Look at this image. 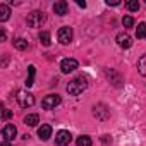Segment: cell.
Masks as SVG:
<instances>
[{
  "label": "cell",
  "instance_id": "cell-12",
  "mask_svg": "<svg viewBox=\"0 0 146 146\" xmlns=\"http://www.w3.org/2000/svg\"><path fill=\"white\" fill-rule=\"evenodd\" d=\"M38 136H40V139H43V141L50 139V136H52V127H50L48 124H43V125L38 129Z\"/></svg>",
  "mask_w": 146,
  "mask_h": 146
},
{
  "label": "cell",
  "instance_id": "cell-7",
  "mask_svg": "<svg viewBox=\"0 0 146 146\" xmlns=\"http://www.w3.org/2000/svg\"><path fill=\"white\" fill-rule=\"evenodd\" d=\"M70 141H72V136H70L69 131H58L57 136H55V143L58 146H67Z\"/></svg>",
  "mask_w": 146,
  "mask_h": 146
},
{
  "label": "cell",
  "instance_id": "cell-1",
  "mask_svg": "<svg viewBox=\"0 0 146 146\" xmlns=\"http://www.w3.org/2000/svg\"><path fill=\"white\" fill-rule=\"evenodd\" d=\"M86 88H88V81L81 76V78L72 79V81L67 84V93L72 95V96H78V95H81Z\"/></svg>",
  "mask_w": 146,
  "mask_h": 146
},
{
  "label": "cell",
  "instance_id": "cell-9",
  "mask_svg": "<svg viewBox=\"0 0 146 146\" xmlns=\"http://www.w3.org/2000/svg\"><path fill=\"white\" fill-rule=\"evenodd\" d=\"M115 40H117V45H119L120 48H131V46H132V38H131L127 33H119Z\"/></svg>",
  "mask_w": 146,
  "mask_h": 146
},
{
  "label": "cell",
  "instance_id": "cell-28",
  "mask_svg": "<svg viewBox=\"0 0 146 146\" xmlns=\"http://www.w3.org/2000/svg\"><path fill=\"white\" fill-rule=\"evenodd\" d=\"M0 146H12V144H11V143H9V141H4V143H2V144H0Z\"/></svg>",
  "mask_w": 146,
  "mask_h": 146
},
{
  "label": "cell",
  "instance_id": "cell-19",
  "mask_svg": "<svg viewBox=\"0 0 146 146\" xmlns=\"http://www.w3.org/2000/svg\"><path fill=\"white\" fill-rule=\"evenodd\" d=\"M76 143H78V146H91L93 144L91 139H90V136H79Z\"/></svg>",
  "mask_w": 146,
  "mask_h": 146
},
{
  "label": "cell",
  "instance_id": "cell-4",
  "mask_svg": "<svg viewBox=\"0 0 146 146\" xmlns=\"http://www.w3.org/2000/svg\"><path fill=\"white\" fill-rule=\"evenodd\" d=\"M60 102H62V98H60L58 95H46V96L43 98V102H41V107H43L45 110H52V108H55L57 105H60Z\"/></svg>",
  "mask_w": 146,
  "mask_h": 146
},
{
  "label": "cell",
  "instance_id": "cell-27",
  "mask_svg": "<svg viewBox=\"0 0 146 146\" xmlns=\"http://www.w3.org/2000/svg\"><path fill=\"white\" fill-rule=\"evenodd\" d=\"M78 5H79V7H83V9H84V7H86V2H83V0H78Z\"/></svg>",
  "mask_w": 146,
  "mask_h": 146
},
{
  "label": "cell",
  "instance_id": "cell-21",
  "mask_svg": "<svg viewBox=\"0 0 146 146\" xmlns=\"http://www.w3.org/2000/svg\"><path fill=\"white\" fill-rule=\"evenodd\" d=\"M40 41H41L45 46H48V45H50V33H48V31H41V33H40Z\"/></svg>",
  "mask_w": 146,
  "mask_h": 146
},
{
  "label": "cell",
  "instance_id": "cell-18",
  "mask_svg": "<svg viewBox=\"0 0 146 146\" xmlns=\"http://www.w3.org/2000/svg\"><path fill=\"white\" fill-rule=\"evenodd\" d=\"M136 36L137 38H146V23H139L137 28H136Z\"/></svg>",
  "mask_w": 146,
  "mask_h": 146
},
{
  "label": "cell",
  "instance_id": "cell-10",
  "mask_svg": "<svg viewBox=\"0 0 146 146\" xmlns=\"http://www.w3.org/2000/svg\"><path fill=\"white\" fill-rule=\"evenodd\" d=\"M53 12H55L57 16H65V14L69 12L67 2H64V0H60V2H55V4H53Z\"/></svg>",
  "mask_w": 146,
  "mask_h": 146
},
{
  "label": "cell",
  "instance_id": "cell-26",
  "mask_svg": "<svg viewBox=\"0 0 146 146\" xmlns=\"http://www.w3.org/2000/svg\"><path fill=\"white\" fill-rule=\"evenodd\" d=\"M110 141H112V137H110V136H103V137H102V143H105V144H107V143H110Z\"/></svg>",
  "mask_w": 146,
  "mask_h": 146
},
{
  "label": "cell",
  "instance_id": "cell-8",
  "mask_svg": "<svg viewBox=\"0 0 146 146\" xmlns=\"http://www.w3.org/2000/svg\"><path fill=\"white\" fill-rule=\"evenodd\" d=\"M16 134H17L16 125H12V124H5V125H4V129H2V137H4V141H12V139L16 137Z\"/></svg>",
  "mask_w": 146,
  "mask_h": 146
},
{
  "label": "cell",
  "instance_id": "cell-17",
  "mask_svg": "<svg viewBox=\"0 0 146 146\" xmlns=\"http://www.w3.org/2000/svg\"><path fill=\"white\" fill-rule=\"evenodd\" d=\"M137 70H139L141 76H146V53L139 58V62H137Z\"/></svg>",
  "mask_w": 146,
  "mask_h": 146
},
{
  "label": "cell",
  "instance_id": "cell-14",
  "mask_svg": "<svg viewBox=\"0 0 146 146\" xmlns=\"http://www.w3.org/2000/svg\"><path fill=\"white\" fill-rule=\"evenodd\" d=\"M11 17V9L5 5V4H0V21H7Z\"/></svg>",
  "mask_w": 146,
  "mask_h": 146
},
{
  "label": "cell",
  "instance_id": "cell-15",
  "mask_svg": "<svg viewBox=\"0 0 146 146\" xmlns=\"http://www.w3.org/2000/svg\"><path fill=\"white\" fill-rule=\"evenodd\" d=\"M28 70H29V76H28V79H26V86L29 88V86L35 84V72H36V67H35V65H29Z\"/></svg>",
  "mask_w": 146,
  "mask_h": 146
},
{
  "label": "cell",
  "instance_id": "cell-11",
  "mask_svg": "<svg viewBox=\"0 0 146 146\" xmlns=\"http://www.w3.org/2000/svg\"><path fill=\"white\" fill-rule=\"evenodd\" d=\"M93 113H95V117H98V119H102V120H105V119H108V110L105 108V105H96L95 108H93Z\"/></svg>",
  "mask_w": 146,
  "mask_h": 146
},
{
  "label": "cell",
  "instance_id": "cell-2",
  "mask_svg": "<svg viewBox=\"0 0 146 146\" xmlns=\"http://www.w3.org/2000/svg\"><path fill=\"white\" fill-rule=\"evenodd\" d=\"M45 19H46L45 12H41V11H33L31 14H28L26 23H28L29 28H40V26L45 23Z\"/></svg>",
  "mask_w": 146,
  "mask_h": 146
},
{
  "label": "cell",
  "instance_id": "cell-5",
  "mask_svg": "<svg viewBox=\"0 0 146 146\" xmlns=\"http://www.w3.org/2000/svg\"><path fill=\"white\" fill-rule=\"evenodd\" d=\"M57 38H58V41L62 45H69L72 41V28H69V26L60 28L58 33H57Z\"/></svg>",
  "mask_w": 146,
  "mask_h": 146
},
{
  "label": "cell",
  "instance_id": "cell-13",
  "mask_svg": "<svg viewBox=\"0 0 146 146\" xmlns=\"http://www.w3.org/2000/svg\"><path fill=\"white\" fill-rule=\"evenodd\" d=\"M38 122H40V117H38L36 113H29V115H26V117H24V124H26V125H29V127H35Z\"/></svg>",
  "mask_w": 146,
  "mask_h": 146
},
{
  "label": "cell",
  "instance_id": "cell-20",
  "mask_svg": "<svg viewBox=\"0 0 146 146\" xmlns=\"http://www.w3.org/2000/svg\"><path fill=\"white\" fill-rule=\"evenodd\" d=\"M125 7L131 12H136V11H139V2L137 0H129V2H125Z\"/></svg>",
  "mask_w": 146,
  "mask_h": 146
},
{
  "label": "cell",
  "instance_id": "cell-16",
  "mask_svg": "<svg viewBox=\"0 0 146 146\" xmlns=\"http://www.w3.org/2000/svg\"><path fill=\"white\" fill-rule=\"evenodd\" d=\"M12 43H14V48H16V50H21V52H23V50L28 48V41H26L24 38H17V40H14Z\"/></svg>",
  "mask_w": 146,
  "mask_h": 146
},
{
  "label": "cell",
  "instance_id": "cell-6",
  "mask_svg": "<svg viewBox=\"0 0 146 146\" xmlns=\"http://www.w3.org/2000/svg\"><path fill=\"white\" fill-rule=\"evenodd\" d=\"M78 65H79V64H78L76 58H64V60L60 62V70L64 72V74H69V72L76 70Z\"/></svg>",
  "mask_w": 146,
  "mask_h": 146
},
{
  "label": "cell",
  "instance_id": "cell-24",
  "mask_svg": "<svg viewBox=\"0 0 146 146\" xmlns=\"http://www.w3.org/2000/svg\"><path fill=\"white\" fill-rule=\"evenodd\" d=\"M5 38H7V33L4 29H0V41H5Z\"/></svg>",
  "mask_w": 146,
  "mask_h": 146
},
{
  "label": "cell",
  "instance_id": "cell-23",
  "mask_svg": "<svg viewBox=\"0 0 146 146\" xmlns=\"http://www.w3.org/2000/svg\"><path fill=\"white\" fill-rule=\"evenodd\" d=\"M107 5H113V7H117V5H120V0H107Z\"/></svg>",
  "mask_w": 146,
  "mask_h": 146
},
{
  "label": "cell",
  "instance_id": "cell-25",
  "mask_svg": "<svg viewBox=\"0 0 146 146\" xmlns=\"http://www.w3.org/2000/svg\"><path fill=\"white\" fill-rule=\"evenodd\" d=\"M11 117H12V112L11 110H5L4 112V119H11Z\"/></svg>",
  "mask_w": 146,
  "mask_h": 146
},
{
  "label": "cell",
  "instance_id": "cell-3",
  "mask_svg": "<svg viewBox=\"0 0 146 146\" xmlns=\"http://www.w3.org/2000/svg\"><path fill=\"white\" fill-rule=\"evenodd\" d=\"M16 100H17V103H19L23 108H29V107L35 105V96H33V93H29V91H26V90H19Z\"/></svg>",
  "mask_w": 146,
  "mask_h": 146
},
{
  "label": "cell",
  "instance_id": "cell-22",
  "mask_svg": "<svg viewBox=\"0 0 146 146\" xmlns=\"http://www.w3.org/2000/svg\"><path fill=\"white\" fill-rule=\"evenodd\" d=\"M122 24H124L125 28H132V26H134V19H132L131 16H124V19H122Z\"/></svg>",
  "mask_w": 146,
  "mask_h": 146
}]
</instances>
